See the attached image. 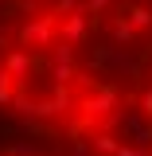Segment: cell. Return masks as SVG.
Wrapping results in <instances>:
<instances>
[{
    "label": "cell",
    "instance_id": "obj_2",
    "mask_svg": "<svg viewBox=\"0 0 152 156\" xmlns=\"http://www.w3.org/2000/svg\"><path fill=\"white\" fill-rule=\"evenodd\" d=\"M0 156H70V152H31V148H0Z\"/></svg>",
    "mask_w": 152,
    "mask_h": 156
},
{
    "label": "cell",
    "instance_id": "obj_1",
    "mask_svg": "<svg viewBox=\"0 0 152 156\" xmlns=\"http://www.w3.org/2000/svg\"><path fill=\"white\" fill-rule=\"evenodd\" d=\"M0 117L70 156H152V0H0Z\"/></svg>",
    "mask_w": 152,
    "mask_h": 156
}]
</instances>
